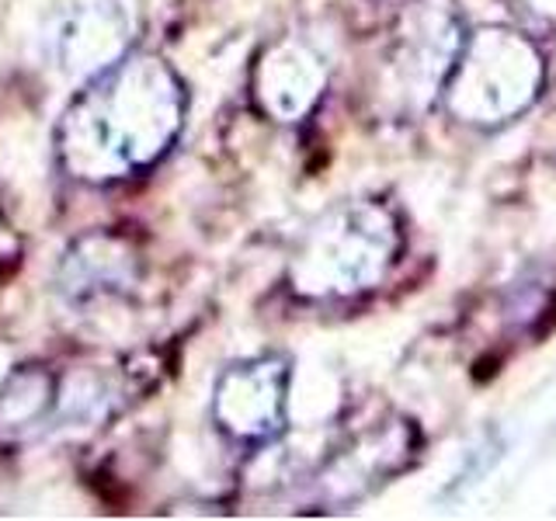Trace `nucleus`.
I'll list each match as a JSON object with an SVG mask.
<instances>
[{
	"instance_id": "f03ea898",
	"label": "nucleus",
	"mask_w": 556,
	"mask_h": 521,
	"mask_svg": "<svg viewBox=\"0 0 556 521\" xmlns=\"http://www.w3.org/2000/svg\"><path fill=\"white\" fill-rule=\"evenodd\" d=\"M396 257V226L379 205H344L309 226L292 282L306 295H352L376 285Z\"/></svg>"
},
{
	"instance_id": "6e6552de",
	"label": "nucleus",
	"mask_w": 556,
	"mask_h": 521,
	"mask_svg": "<svg viewBox=\"0 0 556 521\" xmlns=\"http://www.w3.org/2000/svg\"><path fill=\"white\" fill-rule=\"evenodd\" d=\"M324 91V69L300 42L275 46L257 66V98L282 122H295Z\"/></svg>"
},
{
	"instance_id": "423d86ee",
	"label": "nucleus",
	"mask_w": 556,
	"mask_h": 521,
	"mask_svg": "<svg viewBox=\"0 0 556 521\" xmlns=\"http://www.w3.org/2000/svg\"><path fill=\"white\" fill-rule=\"evenodd\" d=\"M60 289L77 303L98 300V295L122 292L136 282L132 251L112 233L80 237L60 260Z\"/></svg>"
},
{
	"instance_id": "f257e3e1",
	"label": "nucleus",
	"mask_w": 556,
	"mask_h": 521,
	"mask_svg": "<svg viewBox=\"0 0 556 521\" xmlns=\"http://www.w3.org/2000/svg\"><path fill=\"white\" fill-rule=\"evenodd\" d=\"M185 84L150 52H129L80 84L56 126V156L70 178L109 185L153 167L185 122Z\"/></svg>"
},
{
	"instance_id": "0eeeda50",
	"label": "nucleus",
	"mask_w": 556,
	"mask_h": 521,
	"mask_svg": "<svg viewBox=\"0 0 556 521\" xmlns=\"http://www.w3.org/2000/svg\"><path fill=\"white\" fill-rule=\"evenodd\" d=\"M60 421V376L39 369H17L0 386V445H25L52 431Z\"/></svg>"
},
{
	"instance_id": "39448f33",
	"label": "nucleus",
	"mask_w": 556,
	"mask_h": 521,
	"mask_svg": "<svg viewBox=\"0 0 556 521\" xmlns=\"http://www.w3.org/2000/svg\"><path fill=\"white\" fill-rule=\"evenodd\" d=\"M289 365L282 358H251L230 365L213 396L216 424L240 442H268L282 431Z\"/></svg>"
},
{
	"instance_id": "20e7f679",
	"label": "nucleus",
	"mask_w": 556,
	"mask_h": 521,
	"mask_svg": "<svg viewBox=\"0 0 556 521\" xmlns=\"http://www.w3.org/2000/svg\"><path fill=\"white\" fill-rule=\"evenodd\" d=\"M136 31V0H66L49 31L52 63L63 77L87 84L129 56Z\"/></svg>"
},
{
	"instance_id": "7ed1b4c3",
	"label": "nucleus",
	"mask_w": 556,
	"mask_h": 521,
	"mask_svg": "<svg viewBox=\"0 0 556 521\" xmlns=\"http://www.w3.org/2000/svg\"><path fill=\"white\" fill-rule=\"evenodd\" d=\"M543 60L529 39L515 31L486 28L466 42L445 80V101L463 122L494 126L518 115L539 94Z\"/></svg>"
},
{
	"instance_id": "1a4fd4ad",
	"label": "nucleus",
	"mask_w": 556,
	"mask_h": 521,
	"mask_svg": "<svg viewBox=\"0 0 556 521\" xmlns=\"http://www.w3.org/2000/svg\"><path fill=\"white\" fill-rule=\"evenodd\" d=\"M511 4L532 22H556V0H511Z\"/></svg>"
}]
</instances>
